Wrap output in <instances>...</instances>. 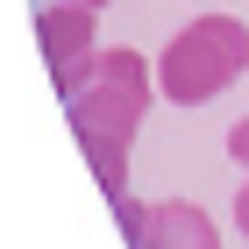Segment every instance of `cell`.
I'll use <instances>...</instances> for the list:
<instances>
[{"label": "cell", "mask_w": 249, "mask_h": 249, "mask_svg": "<svg viewBox=\"0 0 249 249\" xmlns=\"http://www.w3.org/2000/svg\"><path fill=\"white\" fill-rule=\"evenodd\" d=\"M235 228L249 235V171H242V192H235Z\"/></svg>", "instance_id": "obj_7"}, {"label": "cell", "mask_w": 249, "mask_h": 249, "mask_svg": "<svg viewBox=\"0 0 249 249\" xmlns=\"http://www.w3.org/2000/svg\"><path fill=\"white\" fill-rule=\"evenodd\" d=\"M150 64L135 57V50H100L86 86H78L64 107H71V128H78V150L93 164V178L107 185V199L128 192V142L150 114Z\"/></svg>", "instance_id": "obj_1"}, {"label": "cell", "mask_w": 249, "mask_h": 249, "mask_svg": "<svg viewBox=\"0 0 249 249\" xmlns=\"http://www.w3.org/2000/svg\"><path fill=\"white\" fill-rule=\"evenodd\" d=\"M114 213H121V235H128V242H142V235H150V207H142V199H128V192H121Z\"/></svg>", "instance_id": "obj_5"}, {"label": "cell", "mask_w": 249, "mask_h": 249, "mask_svg": "<svg viewBox=\"0 0 249 249\" xmlns=\"http://www.w3.org/2000/svg\"><path fill=\"white\" fill-rule=\"evenodd\" d=\"M135 249H221V228L192 199H164V207H150V235Z\"/></svg>", "instance_id": "obj_4"}, {"label": "cell", "mask_w": 249, "mask_h": 249, "mask_svg": "<svg viewBox=\"0 0 249 249\" xmlns=\"http://www.w3.org/2000/svg\"><path fill=\"white\" fill-rule=\"evenodd\" d=\"M228 157H235V164H242V171H249V114H242V121H235V128H228Z\"/></svg>", "instance_id": "obj_6"}, {"label": "cell", "mask_w": 249, "mask_h": 249, "mask_svg": "<svg viewBox=\"0 0 249 249\" xmlns=\"http://www.w3.org/2000/svg\"><path fill=\"white\" fill-rule=\"evenodd\" d=\"M249 71V21L235 15H192L164 57H157V93L178 107H207L213 93H228L235 78Z\"/></svg>", "instance_id": "obj_2"}, {"label": "cell", "mask_w": 249, "mask_h": 249, "mask_svg": "<svg viewBox=\"0 0 249 249\" xmlns=\"http://www.w3.org/2000/svg\"><path fill=\"white\" fill-rule=\"evenodd\" d=\"M71 7H107V0H71Z\"/></svg>", "instance_id": "obj_8"}, {"label": "cell", "mask_w": 249, "mask_h": 249, "mask_svg": "<svg viewBox=\"0 0 249 249\" xmlns=\"http://www.w3.org/2000/svg\"><path fill=\"white\" fill-rule=\"evenodd\" d=\"M100 7H71V0H50L36 15V43H43V64H50V86H57V100H71L78 86H86V71H93L100 57Z\"/></svg>", "instance_id": "obj_3"}]
</instances>
